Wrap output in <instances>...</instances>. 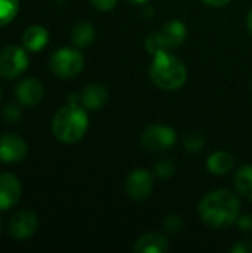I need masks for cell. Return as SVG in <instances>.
Here are the masks:
<instances>
[{"instance_id":"1","label":"cell","mask_w":252,"mask_h":253,"mask_svg":"<svg viewBox=\"0 0 252 253\" xmlns=\"http://www.w3.org/2000/svg\"><path fill=\"white\" fill-rule=\"evenodd\" d=\"M241 203L235 193L215 190L208 193L199 203V216L211 228H226L239 218Z\"/></svg>"},{"instance_id":"2","label":"cell","mask_w":252,"mask_h":253,"mask_svg":"<svg viewBox=\"0 0 252 253\" xmlns=\"http://www.w3.org/2000/svg\"><path fill=\"white\" fill-rule=\"evenodd\" d=\"M89 126V119L80 104H67L52 119V133L62 144L79 142Z\"/></svg>"},{"instance_id":"3","label":"cell","mask_w":252,"mask_h":253,"mask_svg":"<svg viewBox=\"0 0 252 253\" xmlns=\"http://www.w3.org/2000/svg\"><path fill=\"white\" fill-rule=\"evenodd\" d=\"M151 82L163 90H177L187 80V70L183 61L169 50H160L153 55L150 65Z\"/></svg>"},{"instance_id":"4","label":"cell","mask_w":252,"mask_h":253,"mask_svg":"<svg viewBox=\"0 0 252 253\" xmlns=\"http://www.w3.org/2000/svg\"><path fill=\"white\" fill-rule=\"evenodd\" d=\"M186 36V25L178 19H172L166 22L159 31L151 33L146 39V49L150 55H154L160 50H172L183 44Z\"/></svg>"},{"instance_id":"5","label":"cell","mask_w":252,"mask_h":253,"mask_svg":"<svg viewBox=\"0 0 252 253\" xmlns=\"http://www.w3.org/2000/svg\"><path fill=\"white\" fill-rule=\"evenodd\" d=\"M85 65L83 55L73 47L58 49L49 59L50 71L59 79H73L82 73Z\"/></svg>"},{"instance_id":"6","label":"cell","mask_w":252,"mask_h":253,"mask_svg":"<svg viewBox=\"0 0 252 253\" xmlns=\"http://www.w3.org/2000/svg\"><path fill=\"white\" fill-rule=\"evenodd\" d=\"M177 144V133L166 125H150L141 135V145L144 150L151 153L171 150Z\"/></svg>"},{"instance_id":"7","label":"cell","mask_w":252,"mask_h":253,"mask_svg":"<svg viewBox=\"0 0 252 253\" xmlns=\"http://www.w3.org/2000/svg\"><path fill=\"white\" fill-rule=\"evenodd\" d=\"M28 50L15 44L6 46L0 52V76L4 79H16L25 73L30 64Z\"/></svg>"},{"instance_id":"8","label":"cell","mask_w":252,"mask_h":253,"mask_svg":"<svg viewBox=\"0 0 252 253\" xmlns=\"http://www.w3.org/2000/svg\"><path fill=\"white\" fill-rule=\"evenodd\" d=\"M153 187H154L153 176L146 169L132 170L128 175L126 184H125L128 197L135 202H141V200H146L147 197H150V194L153 193Z\"/></svg>"},{"instance_id":"9","label":"cell","mask_w":252,"mask_h":253,"mask_svg":"<svg viewBox=\"0 0 252 253\" xmlns=\"http://www.w3.org/2000/svg\"><path fill=\"white\" fill-rule=\"evenodd\" d=\"M39 228V219L33 211L24 209L16 212L9 221V231L15 240L31 239Z\"/></svg>"},{"instance_id":"10","label":"cell","mask_w":252,"mask_h":253,"mask_svg":"<svg viewBox=\"0 0 252 253\" xmlns=\"http://www.w3.org/2000/svg\"><path fill=\"white\" fill-rule=\"evenodd\" d=\"M27 144L16 133H1L0 135V162L3 163H18L27 156Z\"/></svg>"},{"instance_id":"11","label":"cell","mask_w":252,"mask_h":253,"mask_svg":"<svg viewBox=\"0 0 252 253\" xmlns=\"http://www.w3.org/2000/svg\"><path fill=\"white\" fill-rule=\"evenodd\" d=\"M22 194V187L13 173H0V211H7L13 208Z\"/></svg>"},{"instance_id":"12","label":"cell","mask_w":252,"mask_h":253,"mask_svg":"<svg viewBox=\"0 0 252 253\" xmlns=\"http://www.w3.org/2000/svg\"><path fill=\"white\" fill-rule=\"evenodd\" d=\"M43 84L34 77H27L21 80L15 89V96L18 102L25 107L37 105L43 99Z\"/></svg>"},{"instance_id":"13","label":"cell","mask_w":252,"mask_h":253,"mask_svg":"<svg viewBox=\"0 0 252 253\" xmlns=\"http://www.w3.org/2000/svg\"><path fill=\"white\" fill-rule=\"evenodd\" d=\"M80 105L86 110H100L102 108L108 101V92L102 84H88L80 93H79Z\"/></svg>"},{"instance_id":"14","label":"cell","mask_w":252,"mask_h":253,"mask_svg":"<svg viewBox=\"0 0 252 253\" xmlns=\"http://www.w3.org/2000/svg\"><path fill=\"white\" fill-rule=\"evenodd\" d=\"M168 249H169L168 239L159 233L144 234L134 245V251L137 253H163Z\"/></svg>"},{"instance_id":"15","label":"cell","mask_w":252,"mask_h":253,"mask_svg":"<svg viewBox=\"0 0 252 253\" xmlns=\"http://www.w3.org/2000/svg\"><path fill=\"white\" fill-rule=\"evenodd\" d=\"M49 42V33L43 25H31L22 34V46L28 52H40Z\"/></svg>"},{"instance_id":"16","label":"cell","mask_w":252,"mask_h":253,"mask_svg":"<svg viewBox=\"0 0 252 253\" xmlns=\"http://www.w3.org/2000/svg\"><path fill=\"white\" fill-rule=\"evenodd\" d=\"M235 166V159L232 154L226 151H217L212 153L206 160V168L212 175H227Z\"/></svg>"},{"instance_id":"17","label":"cell","mask_w":252,"mask_h":253,"mask_svg":"<svg viewBox=\"0 0 252 253\" xmlns=\"http://www.w3.org/2000/svg\"><path fill=\"white\" fill-rule=\"evenodd\" d=\"M95 28L91 22H79L70 33V40L76 47H88L94 43Z\"/></svg>"},{"instance_id":"18","label":"cell","mask_w":252,"mask_h":253,"mask_svg":"<svg viewBox=\"0 0 252 253\" xmlns=\"http://www.w3.org/2000/svg\"><path fill=\"white\" fill-rule=\"evenodd\" d=\"M235 187L238 193L252 202V165L242 166L235 175Z\"/></svg>"},{"instance_id":"19","label":"cell","mask_w":252,"mask_h":253,"mask_svg":"<svg viewBox=\"0 0 252 253\" xmlns=\"http://www.w3.org/2000/svg\"><path fill=\"white\" fill-rule=\"evenodd\" d=\"M19 10V0H0V27L10 24Z\"/></svg>"},{"instance_id":"20","label":"cell","mask_w":252,"mask_h":253,"mask_svg":"<svg viewBox=\"0 0 252 253\" xmlns=\"http://www.w3.org/2000/svg\"><path fill=\"white\" fill-rule=\"evenodd\" d=\"M183 145H184L186 151L198 153L205 147V138L198 132H189V133H186V136L183 139Z\"/></svg>"},{"instance_id":"21","label":"cell","mask_w":252,"mask_h":253,"mask_svg":"<svg viewBox=\"0 0 252 253\" xmlns=\"http://www.w3.org/2000/svg\"><path fill=\"white\" fill-rule=\"evenodd\" d=\"M174 172H175V165H174L172 160L165 159V160H160V162H157V163L154 165V173H156L159 178H162V179L172 176Z\"/></svg>"},{"instance_id":"22","label":"cell","mask_w":252,"mask_h":253,"mask_svg":"<svg viewBox=\"0 0 252 253\" xmlns=\"http://www.w3.org/2000/svg\"><path fill=\"white\" fill-rule=\"evenodd\" d=\"M163 228L168 233H178L184 228V222L178 215H169L163 221Z\"/></svg>"},{"instance_id":"23","label":"cell","mask_w":252,"mask_h":253,"mask_svg":"<svg viewBox=\"0 0 252 253\" xmlns=\"http://www.w3.org/2000/svg\"><path fill=\"white\" fill-rule=\"evenodd\" d=\"M3 119L6 122H9V123L13 125V123H16L21 119V110L16 105L10 104V105L4 107V110H3Z\"/></svg>"},{"instance_id":"24","label":"cell","mask_w":252,"mask_h":253,"mask_svg":"<svg viewBox=\"0 0 252 253\" xmlns=\"http://www.w3.org/2000/svg\"><path fill=\"white\" fill-rule=\"evenodd\" d=\"M236 224H238V228L242 233L252 234V215H244V216L238 218Z\"/></svg>"},{"instance_id":"25","label":"cell","mask_w":252,"mask_h":253,"mask_svg":"<svg viewBox=\"0 0 252 253\" xmlns=\"http://www.w3.org/2000/svg\"><path fill=\"white\" fill-rule=\"evenodd\" d=\"M91 3H92L97 9L105 12V10H111V9L116 6L117 0H91Z\"/></svg>"},{"instance_id":"26","label":"cell","mask_w":252,"mask_h":253,"mask_svg":"<svg viewBox=\"0 0 252 253\" xmlns=\"http://www.w3.org/2000/svg\"><path fill=\"white\" fill-rule=\"evenodd\" d=\"M232 253H252V243L251 242H241L236 243L230 248Z\"/></svg>"},{"instance_id":"27","label":"cell","mask_w":252,"mask_h":253,"mask_svg":"<svg viewBox=\"0 0 252 253\" xmlns=\"http://www.w3.org/2000/svg\"><path fill=\"white\" fill-rule=\"evenodd\" d=\"M202 1H205L208 6H212V7H223L230 3V0H202Z\"/></svg>"},{"instance_id":"28","label":"cell","mask_w":252,"mask_h":253,"mask_svg":"<svg viewBox=\"0 0 252 253\" xmlns=\"http://www.w3.org/2000/svg\"><path fill=\"white\" fill-rule=\"evenodd\" d=\"M247 27H248V31L251 33L252 36V9L250 10L248 16H247Z\"/></svg>"},{"instance_id":"29","label":"cell","mask_w":252,"mask_h":253,"mask_svg":"<svg viewBox=\"0 0 252 253\" xmlns=\"http://www.w3.org/2000/svg\"><path fill=\"white\" fill-rule=\"evenodd\" d=\"M129 3H132V4H144V3H147L149 0H128Z\"/></svg>"},{"instance_id":"30","label":"cell","mask_w":252,"mask_h":253,"mask_svg":"<svg viewBox=\"0 0 252 253\" xmlns=\"http://www.w3.org/2000/svg\"><path fill=\"white\" fill-rule=\"evenodd\" d=\"M0 233H1V222H0Z\"/></svg>"},{"instance_id":"31","label":"cell","mask_w":252,"mask_h":253,"mask_svg":"<svg viewBox=\"0 0 252 253\" xmlns=\"http://www.w3.org/2000/svg\"><path fill=\"white\" fill-rule=\"evenodd\" d=\"M0 101H1V90H0Z\"/></svg>"}]
</instances>
